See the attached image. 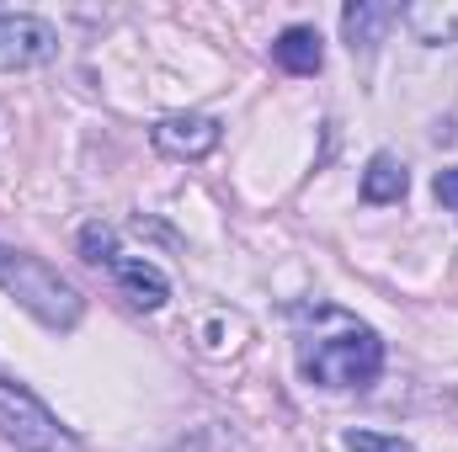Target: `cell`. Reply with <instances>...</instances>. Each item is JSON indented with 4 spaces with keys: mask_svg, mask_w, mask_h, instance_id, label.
<instances>
[{
    "mask_svg": "<svg viewBox=\"0 0 458 452\" xmlns=\"http://www.w3.org/2000/svg\"><path fill=\"white\" fill-rule=\"evenodd\" d=\"M432 192H437V203L458 208V165L454 171H437V187H432Z\"/></svg>",
    "mask_w": 458,
    "mask_h": 452,
    "instance_id": "13",
    "label": "cell"
},
{
    "mask_svg": "<svg viewBox=\"0 0 458 452\" xmlns=\"http://www.w3.org/2000/svg\"><path fill=\"white\" fill-rule=\"evenodd\" d=\"M0 293H11L48 331H75L81 314H86V298L48 261H38L27 250H11V245H0Z\"/></svg>",
    "mask_w": 458,
    "mask_h": 452,
    "instance_id": "2",
    "label": "cell"
},
{
    "mask_svg": "<svg viewBox=\"0 0 458 452\" xmlns=\"http://www.w3.org/2000/svg\"><path fill=\"white\" fill-rule=\"evenodd\" d=\"M149 138H155V149L171 155V160H203V155L219 149L225 128H219V117H208V113H176V117H160V122L149 128Z\"/></svg>",
    "mask_w": 458,
    "mask_h": 452,
    "instance_id": "5",
    "label": "cell"
},
{
    "mask_svg": "<svg viewBox=\"0 0 458 452\" xmlns=\"http://www.w3.org/2000/svg\"><path fill=\"white\" fill-rule=\"evenodd\" d=\"M411 192V171L394 155H373L362 171V203H400Z\"/></svg>",
    "mask_w": 458,
    "mask_h": 452,
    "instance_id": "10",
    "label": "cell"
},
{
    "mask_svg": "<svg viewBox=\"0 0 458 452\" xmlns=\"http://www.w3.org/2000/svg\"><path fill=\"white\" fill-rule=\"evenodd\" d=\"M0 437L16 442L21 452H86L81 437L59 426V415L16 378H0Z\"/></svg>",
    "mask_w": 458,
    "mask_h": 452,
    "instance_id": "3",
    "label": "cell"
},
{
    "mask_svg": "<svg viewBox=\"0 0 458 452\" xmlns=\"http://www.w3.org/2000/svg\"><path fill=\"white\" fill-rule=\"evenodd\" d=\"M400 21L416 32V43L437 48V43H454L458 38V0H416L400 11Z\"/></svg>",
    "mask_w": 458,
    "mask_h": 452,
    "instance_id": "8",
    "label": "cell"
},
{
    "mask_svg": "<svg viewBox=\"0 0 458 452\" xmlns=\"http://www.w3.org/2000/svg\"><path fill=\"white\" fill-rule=\"evenodd\" d=\"M394 21H400V5H389V0H352L342 11L346 48H352V54H373Z\"/></svg>",
    "mask_w": 458,
    "mask_h": 452,
    "instance_id": "6",
    "label": "cell"
},
{
    "mask_svg": "<svg viewBox=\"0 0 458 452\" xmlns=\"http://www.w3.org/2000/svg\"><path fill=\"white\" fill-rule=\"evenodd\" d=\"M107 272H113L117 293H123L128 304H139V309H160V304L171 298V282H165V272H160V266H149L144 255H117Z\"/></svg>",
    "mask_w": 458,
    "mask_h": 452,
    "instance_id": "7",
    "label": "cell"
},
{
    "mask_svg": "<svg viewBox=\"0 0 458 452\" xmlns=\"http://www.w3.org/2000/svg\"><path fill=\"white\" fill-rule=\"evenodd\" d=\"M81 255H86L91 266H113L117 261V234L107 224H86L81 229Z\"/></svg>",
    "mask_w": 458,
    "mask_h": 452,
    "instance_id": "11",
    "label": "cell"
},
{
    "mask_svg": "<svg viewBox=\"0 0 458 452\" xmlns=\"http://www.w3.org/2000/svg\"><path fill=\"white\" fill-rule=\"evenodd\" d=\"M272 59H277L288 75H320V64H326L320 32H315V27H283L277 43H272Z\"/></svg>",
    "mask_w": 458,
    "mask_h": 452,
    "instance_id": "9",
    "label": "cell"
},
{
    "mask_svg": "<svg viewBox=\"0 0 458 452\" xmlns=\"http://www.w3.org/2000/svg\"><path fill=\"white\" fill-rule=\"evenodd\" d=\"M346 452H416L405 437H384V431H346Z\"/></svg>",
    "mask_w": 458,
    "mask_h": 452,
    "instance_id": "12",
    "label": "cell"
},
{
    "mask_svg": "<svg viewBox=\"0 0 458 452\" xmlns=\"http://www.w3.org/2000/svg\"><path fill=\"white\" fill-rule=\"evenodd\" d=\"M326 325L331 331L299 336V372L320 389H368L384 372V340L331 304H326Z\"/></svg>",
    "mask_w": 458,
    "mask_h": 452,
    "instance_id": "1",
    "label": "cell"
},
{
    "mask_svg": "<svg viewBox=\"0 0 458 452\" xmlns=\"http://www.w3.org/2000/svg\"><path fill=\"white\" fill-rule=\"evenodd\" d=\"M59 59V32L43 16L0 11V70H43Z\"/></svg>",
    "mask_w": 458,
    "mask_h": 452,
    "instance_id": "4",
    "label": "cell"
}]
</instances>
